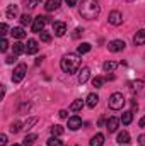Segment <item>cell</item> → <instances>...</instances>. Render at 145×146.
<instances>
[{
  "label": "cell",
  "mask_w": 145,
  "mask_h": 146,
  "mask_svg": "<svg viewBox=\"0 0 145 146\" xmlns=\"http://www.w3.org/2000/svg\"><path fill=\"white\" fill-rule=\"evenodd\" d=\"M91 48H92V46H91L89 42H82V44L77 48V53H79V54H85V53L91 51Z\"/></svg>",
  "instance_id": "cb8c5ba5"
},
{
  "label": "cell",
  "mask_w": 145,
  "mask_h": 146,
  "mask_svg": "<svg viewBox=\"0 0 145 146\" xmlns=\"http://www.w3.org/2000/svg\"><path fill=\"white\" fill-rule=\"evenodd\" d=\"M0 31H2V34H3V36L7 34V31H9V27H7V24H5V22H3V24L0 26Z\"/></svg>",
  "instance_id": "8d00e7d4"
},
{
  "label": "cell",
  "mask_w": 145,
  "mask_h": 146,
  "mask_svg": "<svg viewBox=\"0 0 145 146\" xmlns=\"http://www.w3.org/2000/svg\"><path fill=\"white\" fill-rule=\"evenodd\" d=\"M82 33H84V31H82V29H79V27H77V29H75V31H73L72 37H73V39H77V37H80V36H82Z\"/></svg>",
  "instance_id": "e575fe53"
},
{
  "label": "cell",
  "mask_w": 145,
  "mask_h": 146,
  "mask_svg": "<svg viewBox=\"0 0 145 146\" xmlns=\"http://www.w3.org/2000/svg\"><path fill=\"white\" fill-rule=\"evenodd\" d=\"M82 107H84V100H73L72 104H70V107H68V109L72 110V112H79Z\"/></svg>",
  "instance_id": "603a6c76"
},
{
  "label": "cell",
  "mask_w": 145,
  "mask_h": 146,
  "mask_svg": "<svg viewBox=\"0 0 145 146\" xmlns=\"http://www.w3.org/2000/svg\"><path fill=\"white\" fill-rule=\"evenodd\" d=\"M60 66H62L63 72L68 73V75L79 72V68H80V58H79V54H73V53L65 54L62 58V61H60Z\"/></svg>",
  "instance_id": "7a4b0ae2"
},
{
  "label": "cell",
  "mask_w": 145,
  "mask_h": 146,
  "mask_svg": "<svg viewBox=\"0 0 145 146\" xmlns=\"http://www.w3.org/2000/svg\"><path fill=\"white\" fill-rule=\"evenodd\" d=\"M118 124H119V119H116V117H109L108 122H106V127H108L109 133H114V131L118 129Z\"/></svg>",
  "instance_id": "5bb4252c"
},
{
  "label": "cell",
  "mask_w": 145,
  "mask_h": 146,
  "mask_svg": "<svg viewBox=\"0 0 145 146\" xmlns=\"http://www.w3.org/2000/svg\"><path fill=\"white\" fill-rule=\"evenodd\" d=\"M26 72H28V66H26L24 63L17 65V66H15V70H14V73H12V82H14V83L22 82V78L26 76Z\"/></svg>",
  "instance_id": "277c9868"
},
{
  "label": "cell",
  "mask_w": 145,
  "mask_h": 146,
  "mask_svg": "<svg viewBox=\"0 0 145 146\" xmlns=\"http://www.w3.org/2000/svg\"><path fill=\"white\" fill-rule=\"evenodd\" d=\"M79 12H80V15H82L84 19L94 21V19L99 15L101 7H99L97 0H82V3H80V7H79Z\"/></svg>",
  "instance_id": "6da1fadb"
},
{
  "label": "cell",
  "mask_w": 145,
  "mask_h": 146,
  "mask_svg": "<svg viewBox=\"0 0 145 146\" xmlns=\"http://www.w3.org/2000/svg\"><path fill=\"white\" fill-rule=\"evenodd\" d=\"M7 49H9V41H7V39H2V42H0V51L5 53Z\"/></svg>",
  "instance_id": "1f68e13d"
},
{
  "label": "cell",
  "mask_w": 145,
  "mask_h": 146,
  "mask_svg": "<svg viewBox=\"0 0 145 146\" xmlns=\"http://www.w3.org/2000/svg\"><path fill=\"white\" fill-rule=\"evenodd\" d=\"M51 134L56 136V138L62 136V134H63V127H62V126H53V127H51Z\"/></svg>",
  "instance_id": "f546056e"
},
{
  "label": "cell",
  "mask_w": 145,
  "mask_h": 146,
  "mask_svg": "<svg viewBox=\"0 0 145 146\" xmlns=\"http://www.w3.org/2000/svg\"><path fill=\"white\" fill-rule=\"evenodd\" d=\"M121 146H123V145H121Z\"/></svg>",
  "instance_id": "f6af8a7d"
},
{
  "label": "cell",
  "mask_w": 145,
  "mask_h": 146,
  "mask_svg": "<svg viewBox=\"0 0 145 146\" xmlns=\"http://www.w3.org/2000/svg\"><path fill=\"white\" fill-rule=\"evenodd\" d=\"M85 100H87V102H85V104H87V107L94 109V107L97 106V102H99V97H97V94H89Z\"/></svg>",
  "instance_id": "4fadbf2b"
},
{
  "label": "cell",
  "mask_w": 145,
  "mask_h": 146,
  "mask_svg": "<svg viewBox=\"0 0 145 146\" xmlns=\"http://www.w3.org/2000/svg\"><path fill=\"white\" fill-rule=\"evenodd\" d=\"M60 5H62V0H48L46 5H44V9H46L48 12H53V10H58Z\"/></svg>",
  "instance_id": "7c38bea8"
},
{
  "label": "cell",
  "mask_w": 145,
  "mask_h": 146,
  "mask_svg": "<svg viewBox=\"0 0 145 146\" xmlns=\"http://www.w3.org/2000/svg\"><path fill=\"white\" fill-rule=\"evenodd\" d=\"M125 41H121V39H114V41H111L108 46V49L111 53H119V51H123L125 49Z\"/></svg>",
  "instance_id": "8992f818"
},
{
  "label": "cell",
  "mask_w": 145,
  "mask_h": 146,
  "mask_svg": "<svg viewBox=\"0 0 145 146\" xmlns=\"http://www.w3.org/2000/svg\"><path fill=\"white\" fill-rule=\"evenodd\" d=\"M67 2V5L68 7H73V5H77V0H65Z\"/></svg>",
  "instance_id": "b9f144b4"
},
{
  "label": "cell",
  "mask_w": 145,
  "mask_h": 146,
  "mask_svg": "<svg viewBox=\"0 0 145 146\" xmlns=\"http://www.w3.org/2000/svg\"><path fill=\"white\" fill-rule=\"evenodd\" d=\"M80 126H82V119H80L79 115L68 117V129H70V131H77Z\"/></svg>",
  "instance_id": "9c48e42d"
},
{
  "label": "cell",
  "mask_w": 145,
  "mask_h": 146,
  "mask_svg": "<svg viewBox=\"0 0 145 146\" xmlns=\"http://www.w3.org/2000/svg\"><path fill=\"white\" fill-rule=\"evenodd\" d=\"M140 126H142V127L145 126V117H142V119H140Z\"/></svg>",
  "instance_id": "7bdbcfd3"
},
{
  "label": "cell",
  "mask_w": 145,
  "mask_h": 146,
  "mask_svg": "<svg viewBox=\"0 0 145 146\" xmlns=\"http://www.w3.org/2000/svg\"><path fill=\"white\" fill-rule=\"evenodd\" d=\"M36 139H38L36 134H28V136L24 138V141H22V146H33Z\"/></svg>",
  "instance_id": "7402d4cb"
},
{
  "label": "cell",
  "mask_w": 145,
  "mask_h": 146,
  "mask_svg": "<svg viewBox=\"0 0 145 146\" xmlns=\"http://www.w3.org/2000/svg\"><path fill=\"white\" fill-rule=\"evenodd\" d=\"M17 15V5H9V9H7V17L9 19H14Z\"/></svg>",
  "instance_id": "d4e9b609"
},
{
  "label": "cell",
  "mask_w": 145,
  "mask_h": 146,
  "mask_svg": "<svg viewBox=\"0 0 145 146\" xmlns=\"http://www.w3.org/2000/svg\"><path fill=\"white\" fill-rule=\"evenodd\" d=\"M10 34H12L14 37H17V39L26 37V33H24V29H22V27H14V29L10 31Z\"/></svg>",
  "instance_id": "44dd1931"
},
{
  "label": "cell",
  "mask_w": 145,
  "mask_h": 146,
  "mask_svg": "<svg viewBox=\"0 0 145 146\" xmlns=\"http://www.w3.org/2000/svg\"><path fill=\"white\" fill-rule=\"evenodd\" d=\"M116 68H118V63H116V61H106V63L103 65V70H104L106 73H109V72H114Z\"/></svg>",
  "instance_id": "ffe728a7"
},
{
  "label": "cell",
  "mask_w": 145,
  "mask_h": 146,
  "mask_svg": "<svg viewBox=\"0 0 145 146\" xmlns=\"http://www.w3.org/2000/svg\"><path fill=\"white\" fill-rule=\"evenodd\" d=\"M0 145L2 146L7 145V136H5V134H0Z\"/></svg>",
  "instance_id": "f35d334b"
},
{
  "label": "cell",
  "mask_w": 145,
  "mask_h": 146,
  "mask_svg": "<svg viewBox=\"0 0 145 146\" xmlns=\"http://www.w3.org/2000/svg\"><path fill=\"white\" fill-rule=\"evenodd\" d=\"M121 22H123V15H121V12L113 10V12L109 14V24H113V26H119Z\"/></svg>",
  "instance_id": "52a82bcc"
},
{
  "label": "cell",
  "mask_w": 145,
  "mask_h": 146,
  "mask_svg": "<svg viewBox=\"0 0 145 146\" xmlns=\"http://www.w3.org/2000/svg\"><path fill=\"white\" fill-rule=\"evenodd\" d=\"M39 36H41V41H43V42H50V41H51V36H50L48 33H44V31H43Z\"/></svg>",
  "instance_id": "836d02e7"
},
{
  "label": "cell",
  "mask_w": 145,
  "mask_h": 146,
  "mask_svg": "<svg viewBox=\"0 0 145 146\" xmlns=\"http://www.w3.org/2000/svg\"><path fill=\"white\" fill-rule=\"evenodd\" d=\"M48 146H63V143H62L56 136H51V138L48 139Z\"/></svg>",
  "instance_id": "f1b7e54d"
},
{
  "label": "cell",
  "mask_w": 145,
  "mask_h": 146,
  "mask_svg": "<svg viewBox=\"0 0 145 146\" xmlns=\"http://www.w3.org/2000/svg\"><path fill=\"white\" fill-rule=\"evenodd\" d=\"M132 121H133V112H132V110H126V112H123V115H121V122H123L125 126H128Z\"/></svg>",
  "instance_id": "d6986e66"
},
{
  "label": "cell",
  "mask_w": 145,
  "mask_h": 146,
  "mask_svg": "<svg viewBox=\"0 0 145 146\" xmlns=\"http://www.w3.org/2000/svg\"><path fill=\"white\" fill-rule=\"evenodd\" d=\"M12 146H21V145H12Z\"/></svg>",
  "instance_id": "ee69618b"
},
{
  "label": "cell",
  "mask_w": 145,
  "mask_h": 146,
  "mask_svg": "<svg viewBox=\"0 0 145 146\" xmlns=\"http://www.w3.org/2000/svg\"><path fill=\"white\" fill-rule=\"evenodd\" d=\"M38 49H39V44H38L36 39H29L28 44H26V53L28 54H36Z\"/></svg>",
  "instance_id": "30bf717a"
},
{
  "label": "cell",
  "mask_w": 145,
  "mask_h": 146,
  "mask_svg": "<svg viewBox=\"0 0 145 146\" xmlns=\"http://www.w3.org/2000/svg\"><path fill=\"white\" fill-rule=\"evenodd\" d=\"M15 58H17L15 54H12V56H7V60H5V61H7V65H12V63L15 61Z\"/></svg>",
  "instance_id": "d590c367"
},
{
  "label": "cell",
  "mask_w": 145,
  "mask_h": 146,
  "mask_svg": "<svg viewBox=\"0 0 145 146\" xmlns=\"http://www.w3.org/2000/svg\"><path fill=\"white\" fill-rule=\"evenodd\" d=\"M12 49H14V54H15V56H19V54L26 53V44H22V42H14Z\"/></svg>",
  "instance_id": "e0dca14e"
},
{
  "label": "cell",
  "mask_w": 145,
  "mask_h": 146,
  "mask_svg": "<svg viewBox=\"0 0 145 146\" xmlns=\"http://www.w3.org/2000/svg\"><path fill=\"white\" fill-rule=\"evenodd\" d=\"M10 131H12V133H19V131H21V122H17V121H15V122H12Z\"/></svg>",
  "instance_id": "d6a6232c"
},
{
  "label": "cell",
  "mask_w": 145,
  "mask_h": 146,
  "mask_svg": "<svg viewBox=\"0 0 145 146\" xmlns=\"http://www.w3.org/2000/svg\"><path fill=\"white\" fill-rule=\"evenodd\" d=\"M108 106H109L113 110L123 109V106H125V97H123V94H119V92H114V94L109 97Z\"/></svg>",
  "instance_id": "3957f363"
},
{
  "label": "cell",
  "mask_w": 145,
  "mask_h": 146,
  "mask_svg": "<svg viewBox=\"0 0 145 146\" xmlns=\"http://www.w3.org/2000/svg\"><path fill=\"white\" fill-rule=\"evenodd\" d=\"M140 87H142V82H140V80H138V82H133V83H132V88H133V90H135V88L138 90Z\"/></svg>",
  "instance_id": "74e56055"
},
{
  "label": "cell",
  "mask_w": 145,
  "mask_h": 146,
  "mask_svg": "<svg viewBox=\"0 0 145 146\" xmlns=\"http://www.w3.org/2000/svg\"><path fill=\"white\" fill-rule=\"evenodd\" d=\"M133 42H135V46H142V44H145V29H140V31L135 34Z\"/></svg>",
  "instance_id": "9a60e30c"
},
{
  "label": "cell",
  "mask_w": 145,
  "mask_h": 146,
  "mask_svg": "<svg viewBox=\"0 0 145 146\" xmlns=\"http://www.w3.org/2000/svg\"><path fill=\"white\" fill-rule=\"evenodd\" d=\"M104 145V136L101 134V133H97L96 136H92V139H91V146H103Z\"/></svg>",
  "instance_id": "2e32d148"
},
{
  "label": "cell",
  "mask_w": 145,
  "mask_h": 146,
  "mask_svg": "<svg viewBox=\"0 0 145 146\" xmlns=\"http://www.w3.org/2000/svg\"><path fill=\"white\" fill-rule=\"evenodd\" d=\"M33 21H34V19H33L29 14H22V15H21V24H22V26H28V24H31Z\"/></svg>",
  "instance_id": "484cf974"
},
{
  "label": "cell",
  "mask_w": 145,
  "mask_h": 146,
  "mask_svg": "<svg viewBox=\"0 0 145 146\" xmlns=\"http://www.w3.org/2000/svg\"><path fill=\"white\" fill-rule=\"evenodd\" d=\"M89 75H91V70H89V66H84V68L79 72V83H80V85H84V83L89 80Z\"/></svg>",
  "instance_id": "8fae6325"
},
{
  "label": "cell",
  "mask_w": 145,
  "mask_h": 146,
  "mask_svg": "<svg viewBox=\"0 0 145 146\" xmlns=\"http://www.w3.org/2000/svg\"><path fill=\"white\" fill-rule=\"evenodd\" d=\"M58 115H60L62 119H67V117H68V114H67V110H60V112H58Z\"/></svg>",
  "instance_id": "60d3db41"
},
{
  "label": "cell",
  "mask_w": 145,
  "mask_h": 146,
  "mask_svg": "<svg viewBox=\"0 0 145 146\" xmlns=\"http://www.w3.org/2000/svg\"><path fill=\"white\" fill-rule=\"evenodd\" d=\"M38 2H39V0H24V5H26L28 9H34L38 5Z\"/></svg>",
  "instance_id": "4dcf8cb0"
},
{
  "label": "cell",
  "mask_w": 145,
  "mask_h": 146,
  "mask_svg": "<svg viewBox=\"0 0 145 146\" xmlns=\"http://www.w3.org/2000/svg\"><path fill=\"white\" fill-rule=\"evenodd\" d=\"M138 145H140V146H145V134L138 136Z\"/></svg>",
  "instance_id": "ab89813d"
},
{
  "label": "cell",
  "mask_w": 145,
  "mask_h": 146,
  "mask_svg": "<svg viewBox=\"0 0 145 146\" xmlns=\"http://www.w3.org/2000/svg\"><path fill=\"white\" fill-rule=\"evenodd\" d=\"M48 21H50V17H46V15H39V17H36V19L33 21V33L41 34L43 29H44V24H46Z\"/></svg>",
  "instance_id": "5b68a950"
},
{
  "label": "cell",
  "mask_w": 145,
  "mask_h": 146,
  "mask_svg": "<svg viewBox=\"0 0 145 146\" xmlns=\"http://www.w3.org/2000/svg\"><path fill=\"white\" fill-rule=\"evenodd\" d=\"M118 143H119V145H128V143H130V134H128V131H121V133L118 134Z\"/></svg>",
  "instance_id": "ac0fdd59"
},
{
  "label": "cell",
  "mask_w": 145,
  "mask_h": 146,
  "mask_svg": "<svg viewBox=\"0 0 145 146\" xmlns=\"http://www.w3.org/2000/svg\"><path fill=\"white\" fill-rule=\"evenodd\" d=\"M36 122H38V117H31V119H28V121L24 122V129H26V131H28V129H31Z\"/></svg>",
  "instance_id": "83f0119b"
},
{
  "label": "cell",
  "mask_w": 145,
  "mask_h": 146,
  "mask_svg": "<svg viewBox=\"0 0 145 146\" xmlns=\"http://www.w3.org/2000/svg\"><path fill=\"white\" fill-rule=\"evenodd\" d=\"M92 85H94L96 88H101V87L104 85V78H103V76H94V78H92Z\"/></svg>",
  "instance_id": "4316f807"
},
{
  "label": "cell",
  "mask_w": 145,
  "mask_h": 146,
  "mask_svg": "<svg viewBox=\"0 0 145 146\" xmlns=\"http://www.w3.org/2000/svg\"><path fill=\"white\" fill-rule=\"evenodd\" d=\"M53 33H55V36H58V37L65 36V33H67L65 22H55V24H53Z\"/></svg>",
  "instance_id": "ba28073f"
}]
</instances>
